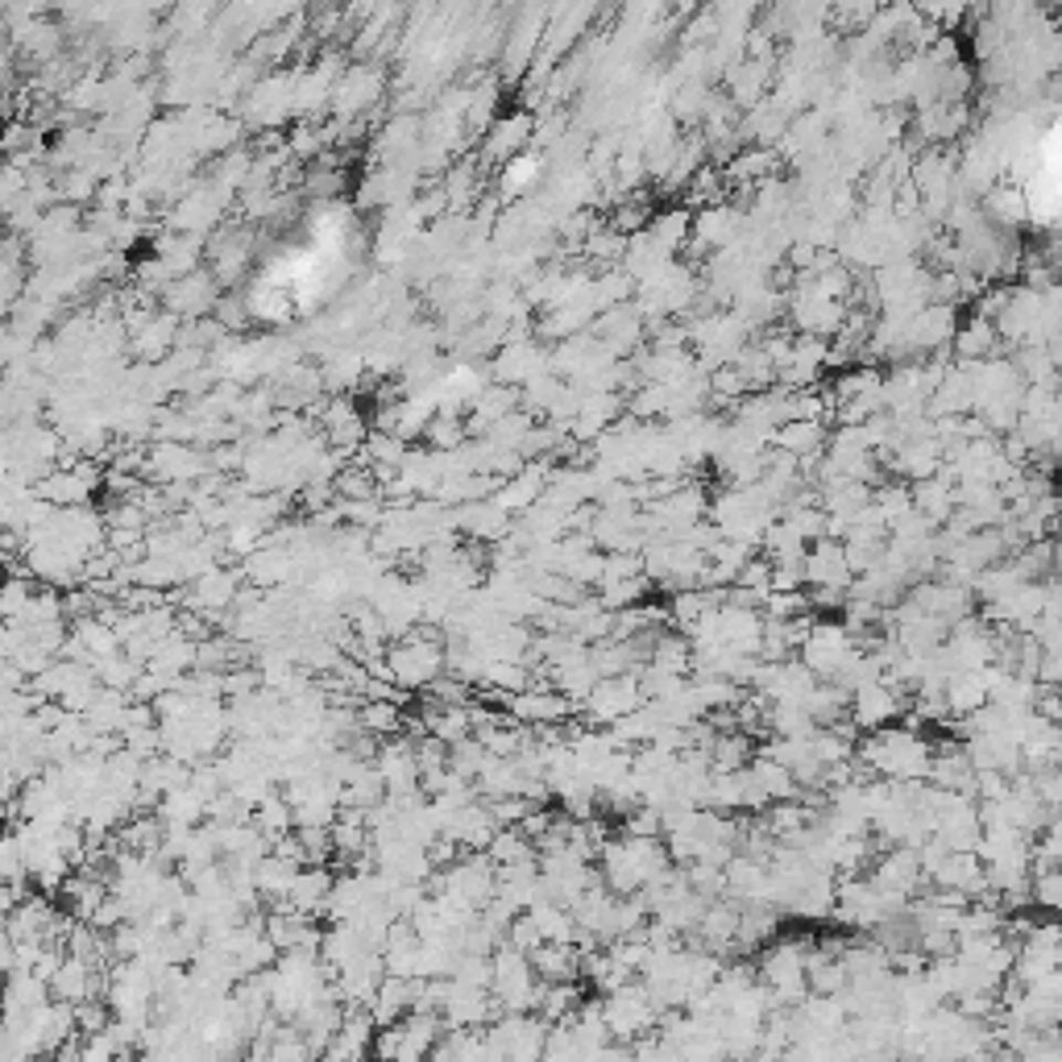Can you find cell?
I'll return each mask as SVG.
<instances>
[{
  "mask_svg": "<svg viewBox=\"0 0 1062 1062\" xmlns=\"http://www.w3.org/2000/svg\"><path fill=\"white\" fill-rule=\"evenodd\" d=\"M528 134H531L528 113L498 117L495 125H490V138H486V146H481V158H486V162H511V158H519V150L528 146Z\"/></svg>",
  "mask_w": 1062,
  "mask_h": 1062,
  "instance_id": "1",
  "label": "cell"
},
{
  "mask_svg": "<svg viewBox=\"0 0 1062 1062\" xmlns=\"http://www.w3.org/2000/svg\"><path fill=\"white\" fill-rule=\"evenodd\" d=\"M772 445L780 448L785 457H793V461H809V457L826 445V432H822V424L788 420V424H780V428L772 432Z\"/></svg>",
  "mask_w": 1062,
  "mask_h": 1062,
  "instance_id": "2",
  "label": "cell"
},
{
  "mask_svg": "<svg viewBox=\"0 0 1062 1062\" xmlns=\"http://www.w3.org/2000/svg\"><path fill=\"white\" fill-rule=\"evenodd\" d=\"M955 353H959L963 365H976V361L992 358L996 353V328L992 320H984V316H971L963 328H955Z\"/></svg>",
  "mask_w": 1062,
  "mask_h": 1062,
  "instance_id": "3",
  "label": "cell"
},
{
  "mask_svg": "<svg viewBox=\"0 0 1062 1062\" xmlns=\"http://www.w3.org/2000/svg\"><path fill=\"white\" fill-rule=\"evenodd\" d=\"M544 21H549V13H544V9H535V13H528V25L511 30V38H507V51H502L507 75H519V71L531 63V51H535V42H540V34H544Z\"/></svg>",
  "mask_w": 1062,
  "mask_h": 1062,
  "instance_id": "4",
  "label": "cell"
},
{
  "mask_svg": "<svg viewBox=\"0 0 1062 1062\" xmlns=\"http://www.w3.org/2000/svg\"><path fill=\"white\" fill-rule=\"evenodd\" d=\"M535 174H540V158H523V155H519V158H511V162L502 167V188H507V191H523V183H528V179H535Z\"/></svg>",
  "mask_w": 1062,
  "mask_h": 1062,
  "instance_id": "5",
  "label": "cell"
},
{
  "mask_svg": "<svg viewBox=\"0 0 1062 1062\" xmlns=\"http://www.w3.org/2000/svg\"><path fill=\"white\" fill-rule=\"evenodd\" d=\"M623 316H627V308H615V311H606V316H602L598 325H594V332H602V328H610V325H615V320H623ZM635 328H639V325H631V328H618V332H631V337H635ZM623 341H627V337H615V332H606V337H602V344H606V349H610V353H618V349H623Z\"/></svg>",
  "mask_w": 1062,
  "mask_h": 1062,
  "instance_id": "6",
  "label": "cell"
},
{
  "mask_svg": "<svg viewBox=\"0 0 1062 1062\" xmlns=\"http://www.w3.org/2000/svg\"><path fill=\"white\" fill-rule=\"evenodd\" d=\"M291 150H295V155H304V158H308V155H316V150H320V138H316L311 129H295Z\"/></svg>",
  "mask_w": 1062,
  "mask_h": 1062,
  "instance_id": "7",
  "label": "cell"
}]
</instances>
